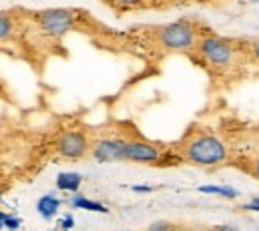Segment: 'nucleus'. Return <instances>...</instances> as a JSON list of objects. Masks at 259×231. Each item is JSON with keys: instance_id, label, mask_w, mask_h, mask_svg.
Here are the masks:
<instances>
[{"instance_id": "6", "label": "nucleus", "mask_w": 259, "mask_h": 231, "mask_svg": "<svg viewBox=\"0 0 259 231\" xmlns=\"http://www.w3.org/2000/svg\"><path fill=\"white\" fill-rule=\"evenodd\" d=\"M58 150L64 158L70 160H78L86 154L88 150V142H86V135L80 132H66L60 142H58Z\"/></svg>"}, {"instance_id": "9", "label": "nucleus", "mask_w": 259, "mask_h": 231, "mask_svg": "<svg viewBox=\"0 0 259 231\" xmlns=\"http://www.w3.org/2000/svg\"><path fill=\"white\" fill-rule=\"evenodd\" d=\"M82 177L78 173H60L58 175V188L66 190V192H76L80 188Z\"/></svg>"}, {"instance_id": "18", "label": "nucleus", "mask_w": 259, "mask_h": 231, "mask_svg": "<svg viewBox=\"0 0 259 231\" xmlns=\"http://www.w3.org/2000/svg\"><path fill=\"white\" fill-rule=\"evenodd\" d=\"M255 54H257V58H259V44L255 46Z\"/></svg>"}, {"instance_id": "4", "label": "nucleus", "mask_w": 259, "mask_h": 231, "mask_svg": "<svg viewBox=\"0 0 259 231\" xmlns=\"http://www.w3.org/2000/svg\"><path fill=\"white\" fill-rule=\"evenodd\" d=\"M199 50H201V54H203L211 64H215V66H226V64L231 62V56H233V50H231V46L227 44L226 40L213 38V36L201 40Z\"/></svg>"}, {"instance_id": "19", "label": "nucleus", "mask_w": 259, "mask_h": 231, "mask_svg": "<svg viewBox=\"0 0 259 231\" xmlns=\"http://www.w3.org/2000/svg\"><path fill=\"white\" fill-rule=\"evenodd\" d=\"M126 231H130V229H126Z\"/></svg>"}, {"instance_id": "7", "label": "nucleus", "mask_w": 259, "mask_h": 231, "mask_svg": "<svg viewBox=\"0 0 259 231\" xmlns=\"http://www.w3.org/2000/svg\"><path fill=\"white\" fill-rule=\"evenodd\" d=\"M126 140H102L94 148V158L98 162H122L124 160Z\"/></svg>"}, {"instance_id": "2", "label": "nucleus", "mask_w": 259, "mask_h": 231, "mask_svg": "<svg viewBox=\"0 0 259 231\" xmlns=\"http://www.w3.org/2000/svg\"><path fill=\"white\" fill-rule=\"evenodd\" d=\"M162 46L169 50H188L194 46V28L186 22H174L158 32Z\"/></svg>"}, {"instance_id": "11", "label": "nucleus", "mask_w": 259, "mask_h": 231, "mask_svg": "<svg viewBox=\"0 0 259 231\" xmlns=\"http://www.w3.org/2000/svg\"><path fill=\"white\" fill-rule=\"evenodd\" d=\"M74 207H82V209H90V211H108L104 205H100V203H96V201H90V199H84V198H76L74 201Z\"/></svg>"}, {"instance_id": "8", "label": "nucleus", "mask_w": 259, "mask_h": 231, "mask_svg": "<svg viewBox=\"0 0 259 231\" xmlns=\"http://www.w3.org/2000/svg\"><path fill=\"white\" fill-rule=\"evenodd\" d=\"M58 199L56 198H52V196H44V198L38 201V211H40V215L42 217H52L56 211H58Z\"/></svg>"}, {"instance_id": "3", "label": "nucleus", "mask_w": 259, "mask_h": 231, "mask_svg": "<svg viewBox=\"0 0 259 231\" xmlns=\"http://www.w3.org/2000/svg\"><path fill=\"white\" fill-rule=\"evenodd\" d=\"M74 24V16L70 14V10H62V8H54V10H44L40 14V26L42 30L52 36H62L68 32Z\"/></svg>"}, {"instance_id": "5", "label": "nucleus", "mask_w": 259, "mask_h": 231, "mask_svg": "<svg viewBox=\"0 0 259 231\" xmlns=\"http://www.w3.org/2000/svg\"><path fill=\"white\" fill-rule=\"evenodd\" d=\"M160 160V152L158 148H154L148 142H138L132 140L126 142L124 148V162H136V164H154Z\"/></svg>"}, {"instance_id": "14", "label": "nucleus", "mask_w": 259, "mask_h": 231, "mask_svg": "<svg viewBox=\"0 0 259 231\" xmlns=\"http://www.w3.org/2000/svg\"><path fill=\"white\" fill-rule=\"evenodd\" d=\"M247 209H253V211H259V199H255L253 203H249V205H247Z\"/></svg>"}, {"instance_id": "15", "label": "nucleus", "mask_w": 259, "mask_h": 231, "mask_svg": "<svg viewBox=\"0 0 259 231\" xmlns=\"http://www.w3.org/2000/svg\"><path fill=\"white\" fill-rule=\"evenodd\" d=\"M211 231H237V229H233V227H229V225H220V227H215V229H211Z\"/></svg>"}, {"instance_id": "17", "label": "nucleus", "mask_w": 259, "mask_h": 231, "mask_svg": "<svg viewBox=\"0 0 259 231\" xmlns=\"http://www.w3.org/2000/svg\"><path fill=\"white\" fill-rule=\"evenodd\" d=\"M255 173H257V177H259V160H257V165H255Z\"/></svg>"}, {"instance_id": "12", "label": "nucleus", "mask_w": 259, "mask_h": 231, "mask_svg": "<svg viewBox=\"0 0 259 231\" xmlns=\"http://www.w3.org/2000/svg\"><path fill=\"white\" fill-rule=\"evenodd\" d=\"M10 32H12V22H10V18H8L6 14H0V40L8 38Z\"/></svg>"}, {"instance_id": "16", "label": "nucleus", "mask_w": 259, "mask_h": 231, "mask_svg": "<svg viewBox=\"0 0 259 231\" xmlns=\"http://www.w3.org/2000/svg\"><path fill=\"white\" fill-rule=\"evenodd\" d=\"M120 2H122V4H136L138 0H120Z\"/></svg>"}, {"instance_id": "10", "label": "nucleus", "mask_w": 259, "mask_h": 231, "mask_svg": "<svg viewBox=\"0 0 259 231\" xmlns=\"http://www.w3.org/2000/svg\"><path fill=\"white\" fill-rule=\"evenodd\" d=\"M199 192H203V194H215V196H222V198H226V199H235L239 196L237 190H233V188H224V186H201Z\"/></svg>"}, {"instance_id": "13", "label": "nucleus", "mask_w": 259, "mask_h": 231, "mask_svg": "<svg viewBox=\"0 0 259 231\" xmlns=\"http://www.w3.org/2000/svg\"><path fill=\"white\" fill-rule=\"evenodd\" d=\"M148 231H176V227L169 221H156L148 227Z\"/></svg>"}, {"instance_id": "1", "label": "nucleus", "mask_w": 259, "mask_h": 231, "mask_svg": "<svg viewBox=\"0 0 259 231\" xmlns=\"http://www.w3.org/2000/svg\"><path fill=\"white\" fill-rule=\"evenodd\" d=\"M186 156L192 164L197 165H215L226 160V148L218 137L199 135L188 144Z\"/></svg>"}]
</instances>
